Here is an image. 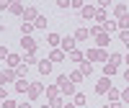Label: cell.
Masks as SVG:
<instances>
[{"mask_svg": "<svg viewBox=\"0 0 129 108\" xmlns=\"http://www.w3.org/2000/svg\"><path fill=\"white\" fill-rule=\"evenodd\" d=\"M18 108H28V103H21V105H18Z\"/></svg>", "mask_w": 129, "mask_h": 108, "instance_id": "38", "label": "cell"}, {"mask_svg": "<svg viewBox=\"0 0 129 108\" xmlns=\"http://www.w3.org/2000/svg\"><path fill=\"white\" fill-rule=\"evenodd\" d=\"M119 28H121V31H126V28H129V16H121V21H119Z\"/></svg>", "mask_w": 129, "mask_h": 108, "instance_id": "16", "label": "cell"}, {"mask_svg": "<svg viewBox=\"0 0 129 108\" xmlns=\"http://www.w3.org/2000/svg\"><path fill=\"white\" fill-rule=\"evenodd\" d=\"M49 108H64V103H62V98H52V105Z\"/></svg>", "mask_w": 129, "mask_h": 108, "instance_id": "21", "label": "cell"}, {"mask_svg": "<svg viewBox=\"0 0 129 108\" xmlns=\"http://www.w3.org/2000/svg\"><path fill=\"white\" fill-rule=\"evenodd\" d=\"M28 88H31V85H28V80H18V82H16V90H18V93H26Z\"/></svg>", "mask_w": 129, "mask_h": 108, "instance_id": "9", "label": "cell"}, {"mask_svg": "<svg viewBox=\"0 0 129 108\" xmlns=\"http://www.w3.org/2000/svg\"><path fill=\"white\" fill-rule=\"evenodd\" d=\"M3 100H5V90L0 88V103H3Z\"/></svg>", "mask_w": 129, "mask_h": 108, "instance_id": "36", "label": "cell"}, {"mask_svg": "<svg viewBox=\"0 0 129 108\" xmlns=\"http://www.w3.org/2000/svg\"><path fill=\"white\" fill-rule=\"evenodd\" d=\"M116 28H119L116 21H106V23H103V31H106V34H111V31H116Z\"/></svg>", "mask_w": 129, "mask_h": 108, "instance_id": "8", "label": "cell"}, {"mask_svg": "<svg viewBox=\"0 0 129 108\" xmlns=\"http://www.w3.org/2000/svg\"><path fill=\"white\" fill-rule=\"evenodd\" d=\"M70 57H72V62H83V54L80 51H70Z\"/></svg>", "mask_w": 129, "mask_h": 108, "instance_id": "25", "label": "cell"}, {"mask_svg": "<svg viewBox=\"0 0 129 108\" xmlns=\"http://www.w3.org/2000/svg\"><path fill=\"white\" fill-rule=\"evenodd\" d=\"M88 57H90V59H109L103 49H90V51H88Z\"/></svg>", "mask_w": 129, "mask_h": 108, "instance_id": "3", "label": "cell"}, {"mask_svg": "<svg viewBox=\"0 0 129 108\" xmlns=\"http://www.w3.org/2000/svg\"><path fill=\"white\" fill-rule=\"evenodd\" d=\"M31 28H34V23H28V21H23V23H21V31H23V36H28V34H31Z\"/></svg>", "mask_w": 129, "mask_h": 108, "instance_id": "13", "label": "cell"}, {"mask_svg": "<svg viewBox=\"0 0 129 108\" xmlns=\"http://www.w3.org/2000/svg\"><path fill=\"white\" fill-rule=\"evenodd\" d=\"M34 26H36V28H44V26H47V18H41V16H39V18H36V23H34Z\"/></svg>", "mask_w": 129, "mask_h": 108, "instance_id": "27", "label": "cell"}, {"mask_svg": "<svg viewBox=\"0 0 129 108\" xmlns=\"http://www.w3.org/2000/svg\"><path fill=\"white\" fill-rule=\"evenodd\" d=\"M5 82H8V80H5V72H0V88H3Z\"/></svg>", "mask_w": 129, "mask_h": 108, "instance_id": "35", "label": "cell"}, {"mask_svg": "<svg viewBox=\"0 0 129 108\" xmlns=\"http://www.w3.org/2000/svg\"><path fill=\"white\" fill-rule=\"evenodd\" d=\"M44 108H49V105H44Z\"/></svg>", "mask_w": 129, "mask_h": 108, "instance_id": "42", "label": "cell"}, {"mask_svg": "<svg viewBox=\"0 0 129 108\" xmlns=\"http://www.w3.org/2000/svg\"><path fill=\"white\" fill-rule=\"evenodd\" d=\"M62 49H64V51H75V39H70V36L62 39Z\"/></svg>", "mask_w": 129, "mask_h": 108, "instance_id": "5", "label": "cell"}, {"mask_svg": "<svg viewBox=\"0 0 129 108\" xmlns=\"http://www.w3.org/2000/svg\"><path fill=\"white\" fill-rule=\"evenodd\" d=\"M18 62H21V57H18V54H10V57H8V64H13V67H16Z\"/></svg>", "mask_w": 129, "mask_h": 108, "instance_id": "24", "label": "cell"}, {"mask_svg": "<svg viewBox=\"0 0 129 108\" xmlns=\"http://www.w3.org/2000/svg\"><path fill=\"white\" fill-rule=\"evenodd\" d=\"M10 10H13V13H18V16H21V13H23V8H21L18 3H13V5H10Z\"/></svg>", "mask_w": 129, "mask_h": 108, "instance_id": "28", "label": "cell"}, {"mask_svg": "<svg viewBox=\"0 0 129 108\" xmlns=\"http://www.w3.org/2000/svg\"><path fill=\"white\" fill-rule=\"evenodd\" d=\"M126 64H129V54H126Z\"/></svg>", "mask_w": 129, "mask_h": 108, "instance_id": "40", "label": "cell"}, {"mask_svg": "<svg viewBox=\"0 0 129 108\" xmlns=\"http://www.w3.org/2000/svg\"><path fill=\"white\" fill-rule=\"evenodd\" d=\"M95 41H98V46H106V44H109V34H106V31H101Z\"/></svg>", "mask_w": 129, "mask_h": 108, "instance_id": "11", "label": "cell"}, {"mask_svg": "<svg viewBox=\"0 0 129 108\" xmlns=\"http://www.w3.org/2000/svg\"><path fill=\"white\" fill-rule=\"evenodd\" d=\"M8 57H10L8 49H5V46H0V59H8Z\"/></svg>", "mask_w": 129, "mask_h": 108, "instance_id": "33", "label": "cell"}, {"mask_svg": "<svg viewBox=\"0 0 129 108\" xmlns=\"http://www.w3.org/2000/svg\"><path fill=\"white\" fill-rule=\"evenodd\" d=\"M16 72H18V77H23V75H26V72H28V70H26V64H21V67H18V70H16Z\"/></svg>", "mask_w": 129, "mask_h": 108, "instance_id": "32", "label": "cell"}, {"mask_svg": "<svg viewBox=\"0 0 129 108\" xmlns=\"http://www.w3.org/2000/svg\"><path fill=\"white\" fill-rule=\"evenodd\" d=\"M114 72H116V64H111V62H109V64L103 67V75H106V77H111Z\"/></svg>", "mask_w": 129, "mask_h": 108, "instance_id": "12", "label": "cell"}, {"mask_svg": "<svg viewBox=\"0 0 129 108\" xmlns=\"http://www.w3.org/2000/svg\"><path fill=\"white\" fill-rule=\"evenodd\" d=\"M64 108H75V105H72V103H67V105H64Z\"/></svg>", "mask_w": 129, "mask_h": 108, "instance_id": "39", "label": "cell"}, {"mask_svg": "<svg viewBox=\"0 0 129 108\" xmlns=\"http://www.w3.org/2000/svg\"><path fill=\"white\" fill-rule=\"evenodd\" d=\"M59 90H62V93H67V95L75 90V88H72V80H67V75H62V77H59Z\"/></svg>", "mask_w": 129, "mask_h": 108, "instance_id": "2", "label": "cell"}, {"mask_svg": "<svg viewBox=\"0 0 129 108\" xmlns=\"http://www.w3.org/2000/svg\"><path fill=\"white\" fill-rule=\"evenodd\" d=\"M62 59H64V54H62L59 49H54V51L49 54V62H62Z\"/></svg>", "mask_w": 129, "mask_h": 108, "instance_id": "10", "label": "cell"}, {"mask_svg": "<svg viewBox=\"0 0 129 108\" xmlns=\"http://www.w3.org/2000/svg\"><path fill=\"white\" fill-rule=\"evenodd\" d=\"M124 80H129V70H126V72H124Z\"/></svg>", "mask_w": 129, "mask_h": 108, "instance_id": "37", "label": "cell"}, {"mask_svg": "<svg viewBox=\"0 0 129 108\" xmlns=\"http://www.w3.org/2000/svg\"><path fill=\"white\" fill-rule=\"evenodd\" d=\"M114 10H116V16H119V18H121V16H126V5H121V3H119V5H116Z\"/></svg>", "mask_w": 129, "mask_h": 108, "instance_id": "19", "label": "cell"}, {"mask_svg": "<svg viewBox=\"0 0 129 108\" xmlns=\"http://www.w3.org/2000/svg\"><path fill=\"white\" fill-rule=\"evenodd\" d=\"M59 39H62V36H57V34H49V44H52V46H57V44H59Z\"/></svg>", "mask_w": 129, "mask_h": 108, "instance_id": "23", "label": "cell"}, {"mask_svg": "<svg viewBox=\"0 0 129 108\" xmlns=\"http://www.w3.org/2000/svg\"><path fill=\"white\" fill-rule=\"evenodd\" d=\"M95 21H98V23H106V13L103 10H95Z\"/></svg>", "mask_w": 129, "mask_h": 108, "instance_id": "22", "label": "cell"}, {"mask_svg": "<svg viewBox=\"0 0 129 108\" xmlns=\"http://www.w3.org/2000/svg\"><path fill=\"white\" fill-rule=\"evenodd\" d=\"M106 108H111V105H106Z\"/></svg>", "mask_w": 129, "mask_h": 108, "instance_id": "41", "label": "cell"}, {"mask_svg": "<svg viewBox=\"0 0 129 108\" xmlns=\"http://www.w3.org/2000/svg\"><path fill=\"white\" fill-rule=\"evenodd\" d=\"M88 34H90L88 28H78L75 31V39H88Z\"/></svg>", "mask_w": 129, "mask_h": 108, "instance_id": "14", "label": "cell"}, {"mask_svg": "<svg viewBox=\"0 0 129 108\" xmlns=\"http://www.w3.org/2000/svg\"><path fill=\"white\" fill-rule=\"evenodd\" d=\"M23 18H39V16H36V8H26V13H23Z\"/></svg>", "mask_w": 129, "mask_h": 108, "instance_id": "20", "label": "cell"}, {"mask_svg": "<svg viewBox=\"0 0 129 108\" xmlns=\"http://www.w3.org/2000/svg\"><path fill=\"white\" fill-rule=\"evenodd\" d=\"M80 18H95V8L85 5V8H83V13H80Z\"/></svg>", "mask_w": 129, "mask_h": 108, "instance_id": "7", "label": "cell"}, {"mask_svg": "<svg viewBox=\"0 0 129 108\" xmlns=\"http://www.w3.org/2000/svg\"><path fill=\"white\" fill-rule=\"evenodd\" d=\"M80 72H83V75H90V72H93V64H90V62H83Z\"/></svg>", "mask_w": 129, "mask_h": 108, "instance_id": "15", "label": "cell"}, {"mask_svg": "<svg viewBox=\"0 0 129 108\" xmlns=\"http://www.w3.org/2000/svg\"><path fill=\"white\" fill-rule=\"evenodd\" d=\"M85 103H88V100H85V95H83V93L75 95V105H85Z\"/></svg>", "mask_w": 129, "mask_h": 108, "instance_id": "18", "label": "cell"}, {"mask_svg": "<svg viewBox=\"0 0 129 108\" xmlns=\"http://www.w3.org/2000/svg\"><path fill=\"white\" fill-rule=\"evenodd\" d=\"M124 57H121V54H111V64H119Z\"/></svg>", "mask_w": 129, "mask_h": 108, "instance_id": "29", "label": "cell"}, {"mask_svg": "<svg viewBox=\"0 0 129 108\" xmlns=\"http://www.w3.org/2000/svg\"><path fill=\"white\" fill-rule=\"evenodd\" d=\"M70 80H72V82H80V80H83V72H72Z\"/></svg>", "mask_w": 129, "mask_h": 108, "instance_id": "26", "label": "cell"}, {"mask_svg": "<svg viewBox=\"0 0 129 108\" xmlns=\"http://www.w3.org/2000/svg\"><path fill=\"white\" fill-rule=\"evenodd\" d=\"M3 108H18V105H16L13 100H8V98H5V100H3Z\"/></svg>", "mask_w": 129, "mask_h": 108, "instance_id": "31", "label": "cell"}, {"mask_svg": "<svg viewBox=\"0 0 129 108\" xmlns=\"http://www.w3.org/2000/svg\"><path fill=\"white\" fill-rule=\"evenodd\" d=\"M121 100H126V103H129V88H126V90L121 93Z\"/></svg>", "mask_w": 129, "mask_h": 108, "instance_id": "34", "label": "cell"}, {"mask_svg": "<svg viewBox=\"0 0 129 108\" xmlns=\"http://www.w3.org/2000/svg\"><path fill=\"white\" fill-rule=\"evenodd\" d=\"M121 41H124L126 49H129V31H121Z\"/></svg>", "mask_w": 129, "mask_h": 108, "instance_id": "30", "label": "cell"}, {"mask_svg": "<svg viewBox=\"0 0 129 108\" xmlns=\"http://www.w3.org/2000/svg\"><path fill=\"white\" fill-rule=\"evenodd\" d=\"M28 93H31V98H36V95L41 93V85H31V88H28Z\"/></svg>", "mask_w": 129, "mask_h": 108, "instance_id": "17", "label": "cell"}, {"mask_svg": "<svg viewBox=\"0 0 129 108\" xmlns=\"http://www.w3.org/2000/svg\"><path fill=\"white\" fill-rule=\"evenodd\" d=\"M109 88H111V82H109V77H106V80H101L98 85H95V93H106Z\"/></svg>", "mask_w": 129, "mask_h": 108, "instance_id": "6", "label": "cell"}, {"mask_svg": "<svg viewBox=\"0 0 129 108\" xmlns=\"http://www.w3.org/2000/svg\"><path fill=\"white\" fill-rule=\"evenodd\" d=\"M39 72H41V75H49V72H52V62H49V59H41V62H39Z\"/></svg>", "mask_w": 129, "mask_h": 108, "instance_id": "4", "label": "cell"}, {"mask_svg": "<svg viewBox=\"0 0 129 108\" xmlns=\"http://www.w3.org/2000/svg\"><path fill=\"white\" fill-rule=\"evenodd\" d=\"M21 46H23V49L28 51V57H34V51H36V44H34V39L23 36V39H21Z\"/></svg>", "mask_w": 129, "mask_h": 108, "instance_id": "1", "label": "cell"}]
</instances>
